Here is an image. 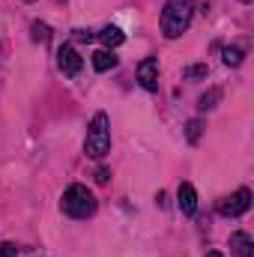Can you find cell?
<instances>
[{
	"instance_id": "obj_12",
	"label": "cell",
	"mask_w": 254,
	"mask_h": 257,
	"mask_svg": "<svg viewBox=\"0 0 254 257\" xmlns=\"http://www.w3.org/2000/svg\"><path fill=\"white\" fill-rule=\"evenodd\" d=\"M30 33H33V42H42V45L51 39V27H48V24H42V21H36V24L30 27Z\"/></svg>"
},
{
	"instance_id": "obj_10",
	"label": "cell",
	"mask_w": 254,
	"mask_h": 257,
	"mask_svg": "<svg viewBox=\"0 0 254 257\" xmlns=\"http://www.w3.org/2000/svg\"><path fill=\"white\" fill-rule=\"evenodd\" d=\"M117 66V57L111 54V51H96L93 54V69L96 72H108V69H114Z\"/></svg>"
},
{
	"instance_id": "obj_14",
	"label": "cell",
	"mask_w": 254,
	"mask_h": 257,
	"mask_svg": "<svg viewBox=\"0 0 254 257\" xmlns=\"http://www.w3.org/2000/svg\"><path fill=\"white\" fill-rule=\"evenodd\" d=\"M224 63L227 66H239L242 63V51H239V48H224Z\"/></svg>"
},
{
	"instance_id": "obj_7",
	"label": "cell",
	"mask_w": 254,
	"mask_h": 257,
	"mask_svg": "<svg viewBox=\"0 0 254 257\" xmlns=\"http://www.w3.org/2000/svg\"><path fill=\"white\" fill-rule=\"evenodd\" d=\"M177 197H180V209H183L186 215H194V212H197V192H194L191 183H183L180 192H177Z\"/></svg>"
},
{
	"instance_id": "obj_17",
	"label": "cell",
	"mask_w": 254,
	"mask_h": 257,
	"mask_svg": "<svg viewBox=\"0 0 254 257\" xmlns=\"http://www.w3.org/2000/svg\"><path fill=\"white\" fill-rule=\"evenodd\" d=\"M96 180H99V183H108V171H105V168H102V171H99V174H96Z\"/></svg>"
},
{
	"instance_id": "obj_1",
	"label": "cell",
	"mask_w": 254,
	"mask_h": 257,
	"mask_svg": "<svg viewBox=\"0 0 254 257\" xmlns=\"http://www.w3.org/2000/svg\"><path fill=\"white\" fill-rule=\"evenodd\" d=\"M194 15V0H168L162 9V33L168 39H177L189 30Z\"/></svg>"
},
{
	"instance_id": "obj_18",
	"label": "cell",
	"mask_w": 254,
	"mask_h": 257,
	"mask_svg": "<svg viewBox=\"0 0 254 257\" xmlns=\"http://www.w3.org/2000/svg\"><path fill=\"white\" fill-rule=\"evenodd\" d=\"M206 257H221V251H209Z\"/></svg>"
},
{
	"instance_id": "obj_4",
	"label": "cell",
	"mask_w": 254,
	"mask_h": 257,
	"mask_svg": "<svg viewBox=\"0 0 254 257\" xmlns=\"http://www.w3.org/2000/svg\"><path fill=\"white\" fill-rule=\"evenodd\" d=\"M248 206H251V192H248V189H239V192L230 194L227 200H221L218 212H221V215H227V218H236V215L248 212Z\"/></svg>"
},
{
	"instance_id": "obj_3",
	"label": "cell",
	"mask_w": 254,
	"mask_h": 257,
	"mask_svg": "<svg viewBox=\"0 0 254 257\" xmlns=\"http://www.w3.org/2000/svg\"><path fill=\"white\" fill-rule=\"evenodd\" d=\"M108 150H111V126H108V114H96L93 117V123L87 128V141H84V153L90 156V159H102V156H108Z\"/></svg>"
},
{
	"instance_id": "obj_5",
	"label": "cell",
	"mask_w": 254,
	"mask_h": 257,
	"mask_svg": "<svg viewBox=\"0 0 254 257\" xmlns=\"http://www.w3.org/2000/svg\"><path fill=\"white\" fill-rule=\"evenodd\" d=\"M57 66H60V72H63V75L75 78V75L81 72L84 60H81V54H78V51H75L72 45H63V48L57 51Z\"/></svg>"
},
{
	"instance_id": "obj_6",
	"label": "cell",
	"mask_w": 254,
	"mask_h": 257,
	"mask_svg": "<svg viewBox=\"0 0 254 257\" xmlns=\"http://www.w3.org/2000/svg\"><path fill=\"white\" fill-rule=\"evenodd\" d=\"M138 81H141L144 90H159V60L156 57L141 60V66H138Z\"/></svg>"
},
{
	"instance_id": "obj_13",
	"label": "cell",
	"mask_w": 254,
	"mask_h": 257,
	"mask_svg": "<svg viewBox=\"0 0 254 257\" xmlns=\"http://www.w3.org/2000/svg\"><path fill=\"white\" fill-rule=\"evenodd\" d=\"M200 128H203V123H200V120H189V126H186V138H189L191 144H197V138H200Z\"/></svg>"
},
{
	"instance_id": "obj_2",
	"label": "cell",
	"mask_w": 254,
	"mask_h": 257,
	"mask_svg": "<svg viewBox=\"0 0 254 257\" xmlns=\"http://www.w3.org/2000/svg\"><path fill=\"white\" fill-rule=\"evenodd\" d=\"M60 206H63V212L69 218H87V215L96 212V197H93V192H90L87 186L75 183V186H69L63 192Z\"/></svg>"
},
{
	"instance_id": "obj_16",
	"label": "cell",
	"mask_w": 254,
	"mask_h": 257,
	"mask_svg": "<svg viewBox=\"0 0 254 257\" xmlns=\"http://www.w3.org/2000/svg\"><path fill=\"white\" fill-rule=\"evenodd\" d=\"M0 257H18V248H15L12 242H3V245H0Z\"/></svg>"
},
{
	"instance_id": "obj_8",
	"label": "cell",
	"mask_w": 254,
	"mask_h": 257,
	"mask_svg": "<svg viewBox=\"0 0 254 257\" xmlns=\"http://www.w3.org/2000/svg\"><path fill=\"white\" fill-rule=\"evenodd\" d=\"M230 248H233V257H251L254 254V242L248 233H242V230H236L233 236H230Z\"/></svg>"
},
{
	"instance_id": "obj_15",
	"label": "cell",
	"mask_w": 254,
	"mask_h": 257,
	"mask_svg": "<svg viewBox=\"0 0 254 257\" xmlns=\"http://www.w3.org/2000/svg\"><path fill=\"white\" fill-rule=\"evenodd\" d=\"M200 75H206V66H189V69H183V78H200Z\"/></svg>"
},
{
	"instance_id": "obj_9",
	"label": "cell",
	"mask_w": 254,
	"mask_h": 257,
	"mask_svg": "<svg viewBox=\"0 0 254 257\" xmlns=\"http://www.w3.org/2000/svg\"><path fill=\"white\" fill-rule=\"evenodd\" d=\"M99 39H102V45H108V48H117V45L126 42V36H123L120 27H105V30L99 33Z\"/></svg>"
},
{
	"instance_id": "obj_11",
	"label": "cell",
	"mask_w": 254,
	"mask_h": 257,
	"mask_svg": "<svg viewBox=\"0 0 254 257\" xmlns=\"http://www.w3.org/2000/svg\"><path fill=\"white\" fill-rule=\"evenodd\" d=\"M218 99H221V90H218V87H212L209 93H203V96H200L197 108H200V111H209V108H215V102H218Z\"/></svg>"
}]
</instances>
